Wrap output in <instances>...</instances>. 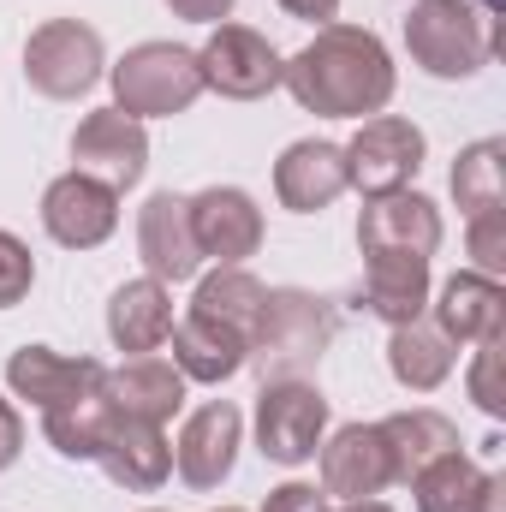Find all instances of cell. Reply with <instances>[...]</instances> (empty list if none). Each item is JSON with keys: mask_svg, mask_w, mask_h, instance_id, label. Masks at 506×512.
Returning <instances> with one entry per match:
<instances>
[{"mask_svg": "<svg viewBox=\"0 0 506 512\" xmlns=\"http://www.w3.org/2000/svg\"><path fill=\"white\" fill-rule=\"evenodd\" d=\"M108 423H114V405H108V393H102V387H90V393L60 399V405H48V411H42V435L54 441V453H60V459H78V465L102 453Z\"/></svg>", "mask_w": 506, "mask_h": 512, "instance_id": "obj_27", "label": "cell"}, {"mask_svg": "<svg viewBox=\"0 0 506 512\" xmlns=\"http://www.w3.org/2000/svg\"><path fill=\"white\" fill-rule=\"evenodd\" d=\"M471 256H477V274H489V280L506 274V209L471 215Z\"/></svg>", "mask_w": 506, "mask_h": 512, "instance_id": "obj_31", "label": "cell"}, {"mask_svg": "<svg viewBox=\"0 0 506 512\" xmlns=\"http://www.w3.org/2000/svg\"><path fill=\"white\" fill-rule=\"evenodd\" d=\"M328 435V399L310 382H262L256 393V447L274 465H310Z\"/></svg>", "mask_w": 506, "mask_h": 512, "instance_id": "obj_6", "label": "cell"}, {"mask_svg": "<svg viewBox=\"0 0 506 512\" xmlns=\"http://www.w3.org/2000/svg\"><path fill=\"white\" fill-rule=\"evenodd\" d=\"M137 256L155 280H191L203 268L197 233H191V197L179 191H155L137 209Z\"/></svg>", "mask_w": 506, "mask_h": 512, "instance_id": "obj_15", "label": "cell"}, {"mask_svg": "<svg viewBox=\"0 0 506 512\" xmlns=\"http://www.w3.org/2000/svg\"><path fill=\"white\" fill-rule=\"evenodd\" d=\"M262 512H328V495H316L310 483H280V489L262 501Z\"/></svg>", "mask_w": 506, "mask_h": 512, "instance_id": "obj_33", "label": "cell"}, {"mask_svg": "<svg viewBox=\"0 0 506 512\" xmlns=\"http://www.w3.org/2000/svg\"><path fill=\"white\" fill-rule=\"evenodd\" d=\"M167 334H173V298H167V280L143 274V280H126V286L108 298V340H114L120 352L143 358V352L167 346Z\"/></svg>", "mask_w": 506, "mask_h": 512, "instance_id": "obj_23", "label": "cell"}, {"mask_svg": "<svg viewBox=\"0 0 506 512\" xmlns=\"http://www.w3.org/2000/svg\"><path fill=\"white\" fill-rule=\"evenodd\" d=\"M262 298H268V286L245 274V268H215L203 286H197V298H191V310L197 316H215V322H227V328H239L245 340H251L256 316H262Z\"/></svg>", "mask_w": 506, "mask_h": 512, "instance_id": "obj_29", "label": "cell"}, {"mask_svg": "<svg viewBox=\"0 0 506 512\" xmlns=\"http://www.w3.org/2000/svg\"><path fill=\"white\" fill-rule=\"evenodd\" d=\"M239 441H245L239 405H227V399L197 405L185 417V429H179V447H173V465H179L185 489H203V495L221 489L233 477V465H239Z\"/></svg>", "mask_w": 506, "mask_h": 512, "instance_id": "obj_12", "label": "cell"}, {"mask_svg": "<svg viewBox=\"0 0 506 512\" xmlns=\"http://www.w3.org/2000/svg\"><path fill=\"white\" fill-rule=\"evenodd\" d=\"M405 48L429 78L459 84L495 60L501 30H495V12H477L471 0H417L405 12Z\"/></svg>", "mask_w": 506, "mask_h": 512, "instance_id": "obj_3", "label": "cell"}, {"mask_svg": "<svg viewBox=\"0 0 506 512\" xmlns=\"http://www.w3.org/2000/svg\"><path fill=\"white\" fill-rule=\"evenodd\" d=\"M340 149H346V173H352V185H358L364 197L405 191V185L417 179V167H423V131L411 126V120H399V114L364 120L358 137L340 143Z\"/></svg>", "mask_w": 506, "mask_h": 512, "instance_id": "obj_9", "label": "cell"}, {"mask_svg": "<svg viewBox=\"0 0 506 512\" xmlns=\"http://www.w3.org/2000/svg\"><path fill=\"white\" fill-rule=\"evenodd\" d=\"M358 251L364 256H429L441 251V209L423 191H387V197H364L358 215Z\"/></svg>", "mask_w": 506, "mask_h": 512, "instance_id": "obj_10", "label": "cell"}, {"mask_svg": "<svg viewBox=\"0 0 506 512\" xmlns=\"http://www.w3.org/2000/svg\"><path fill=\"white\" fill-rule=\"evenodd\" d=\"M340 512H393V507H387V501H376V495H370V501H340Z\"/></svg>", "mask_w": 506, "mask_h": 512, "instance_id": "obj_37", "label": "cell"}, {"mask_svg": "<svg viewBox=\"0 0 506 512\" xmlns=\"http://www.w3.org/2000/svg\"><path fill=\"white\" fill-rule=\"evenodd\" d=\"M167 340H173V370L185 382H203V387H221L227 376H239L245 370V352H251V340L239 328H227L215 316H197V310L179 316Z\"/></svg>", "mask_w": 506, "mask_h": 512, "instance_id": "obj_20", "label": "cell"}, {"mask_svg": "<svg viewBox=\"0 0 506 512\" xmlns=\"http://www.w3.org/2000/svg\"><path fill=\"white\" fill-rule=\"evenodd\" d=\"M191 233H197L203 256H215L221 268H239L262 245V209L239 185H209L191 197Z\"/></svg>", "mask_w": 506, "mask_h": 512, "instance_id": "obj_13", "label": "cell"}, {"mask_svg": "<svg viewBox=\"0 0 506 512\" xmlns=\"http://www.w3.org/2000/svg\"><path fill=\"white\" fill-rule=\"evenodd\" d=\"M102 393H108V405H114L120 417L167 423V417L185 405V376H179L167 358L143 352V358H126L120 370H108V376H102Z\"/></svg>", "mask_w": 506, "mask_h": 512, "instance_id": "obj_22", "label": "cell"}, {"mask_svg": "<svg viewBox=\"0 0 506 512\" xmlns=\"http://www.w3.org/2000/svg\"><path fill=\"white\" fill-rule=\"evenodd\" d=\"M453 358H459V346L435 322H423V316L393 328V340H387V370H393V382L411 387V393H435L453 376Z\"/></svg>", "mask_w": 506, "mask_h": 512, "instance_id": "obj_26", "label": "cell"}, {"mask_svg": "<svg viewBox=\"0 0 506 512\" xmlns=\"http://www.w3.org/2000/svg\"><path fill=\"white\" fill-rule=\"evenodd\" d=\"M429 304V262L423 256H370L364 268V310L381 316L387 328L417 322Z\"/></svg>", "mask_w": 506, "mask_h": 512, "instance_id": "obj_25", "label": "cell"}, {"mask_svg": "<svg viewBox=\"0 0 506 512\" xmlns=\"http://www.w3.org/2000/svg\"><path fill=\"white\" fill-rule=\"evenodd\" d=\"M328 340H334L328 298H316L304 286H274L262 298V316H256V328H251L245 364H256L262 382H304L322 364Z\"/></svg>", "mask_w": 506, "mask_h": 512, "instance_id": "obj_2", "label": "cell"}, {"mask_svg": "<svg viewBox=\"0 0 506 512\" xmlns=\"http://www.w3.org/2000/svg\"><path fill=\"white\" fill-rule=\"evenodd\" d=\"M143 512H161V507H143Z\"/></svg>", "mask_w": 506, "mask_h": 512, "instance_id": "obj_39", "label": "cell"}, {"mask_svg": "<svg viewBox=\"0 0 506 512\" xmlns=\"http://www.w3.org/2000/svg\"><path fill=\"white\" fill-rule=\"evenodd\" d=\"M280 12L286 18H304V24H334L340 0H280Z\"/></svg>", "mask_w": 506, "mask_h": 512, "instance_id": "obj_36", "label": "cell"}, {"mask_svg": "<svg viewBox=\"0 0 506 512\" xmlns=\"http://www.w3.org/2000/svg\"><path fill=\"white\" fill-rule=\"evenodd\" d=\"M102 376H108V370H102L96 358H66V352H54V346H18V352L6 358V387H12L18 399H30L36 411L102 387Z\"/></svg>", "mask_w": 506, "mask_h": 512, "instance_id": "obj_19", "label": "cell"}, {"mask_svg": "<svg viewBox=\"0 0 506 512\" xmlns=\"http://www.w3.org/2000/svg\"><path fill=\"white\" fill-rule=\"evenodd\" d=\"M280 84L304 114L322 120H364L393 102V54L376 30L358 24H322L310 48L280 60Z\"/></svg>", "mask_w": 506, "mask_h": 512, "instance_id": "obj_1", "label": "cell"}, {"mask_svg": "<svg viewBox=\"0 0 506 512\" xmlns=\"http://www.w3.org/2000/svg\"><path fill=\"white\" fill-rule=\"evenodd\" d=\"M316 453H322V495L370 501V495H381L393 483V459H387V441H381L376 423H346Z\"/></svg>", "mask_w": 506, "mask_h": 512, "instance_id": "obj_16", "label": "cell"}, {"mask_svg": "<svg viewBox=\"0 0 506 512\" xmlns=\"http://www.w3.org/2000/svg\"><path fill=\"white\" fill-rule=\"evenodd\" d=\"M72 161H78L72 173H84L108 191H131L149 167V131H143V120H131L120 108H96L72 131Z\"/></svg>", "mask_w": 506, "mask_h": 512, "instance_id": "obj_8", "label": "cell"}, {"mask_svg": "<svg viewBox=\"0 0 506 512\" xmlns=\"http://www.w3.org/2000/svg\"><path fill=\"white\" fill-rule=\"evenodd\" d=\"M453 197L465 215H489L506 203V143L501 137H483L471 149H459L453 161Z\"/></svg>", "mask_w": 506, "mask_h": 512, "instance_id": "obj_28", "label": "cell"}, {"mask_svg": "<svg viewBox=\"0 0 506 512\" xmlns=\"http://www.w3.org/2000/svg\"><path fill=\"white\" fill-rule=\"evenodd\" d=\"M411 495H417V512H501L506 483L453 447L411 477Z\"/></svg>", "mask_w": 506, "mask_h": 512, "instance_id": "obj_18", "label": "cell"}, {"mask_svg": "<svg viewBox=\"0 0 506 512\" xmlns=\"http://www.w3.org/2000/svg\"><path fill=\"white\" fill-rule=\"evenodd\" d=\"M167 6L191 24H227V12H233V0H167Z\"/></svg>", "mask_w": 506, "mask_h": 512, "instance_id": "obj_35", "label": "cell"}, {"mask_svg": "<svg viewBox=\"0 0 506 512\" xmlns=\"http://www.w3.org/2000/svg\"><path fill=\"white\" fill-rule=\"evenodd\" d=\"M18 453H24V417H18V405L0 393V471H6Z\"/></svg>", "mask_w": 506, "mask_h": 512, "instance_id": "obj_34", "label": "cell"}, {"mask_svg": "<svg viewBox=\"0 0 506 512\" xmlns=\"http://www.w3.org/2000/svg\"><path fill=\"white\" fill-rule=\"evenodd\" d=\"M108 78H114V108L131 120H173L203 96L197 48L179 42H137Z\"/></svg>", "mask_w": 506, "mask_h": 512, "instance_id": "obj_4", "label": "cell"}, {"mask_svg": "<svg viewBox=\"0 0 506 512\" xmlns=\"http://www.w3.org/2000/svg\"><path fill=\"white\" fill-rule=\"evenodd\" d=\"M495 370H501V334L477 340V364H471V399H477L489 417H501L506 411V393L495 387Z\"/></svg>", "mask_w": 506, "mask_h": 512, "instance_id": "obj_32", "label": "cell"}, {"mask_svg": "<svg viewBox=\"0 0 506 512\" xmlns=\"http://www.w3.org/2000/svg\"><path fill=\"white\" fill-rule=\"evenodd\" d=\"M346 191H352V173H346V149H340V143L304 137V143H292V149L274 161V197H280L292 215H322V209L340 203Z\"/></svg>", "mask_w": 506, "mask_h": 512, "instance_id": "obj_14", "label": "cell"}, {"mask_svg": "<svg viewBox=\"0 0 506 512\" xmlns=\"http://www.w3.org/2000/svg\"><path fill=\"white\" fill-rule=\"evenodd\" d=\"M42 227L66 251H96L120 227V191H108V185H96L84 173H60L42 191Z\"/></svg>", "mask_w": 506, "mask_h": 512, "instance_id": "obj_11", "label": "cell"}, {"mask_svg": "<svg viewBox=\"0 0 506 512\" xmlns=\"http://www.w3.org/2000/svg\"><path fill=\"white\" fill-rule=\"evenodd\" d=\"M30 286H36V256H30V245L12 239V233H0V310L24 304Z\"/></svg>", "mask_w": 506, "mask_h": 512, "instance_id": "obj_30", "label": "cell"}, {"mask_svg": "<svg viewBox=\"0 0 506 512\" xmlns=\"http://www.w3.org/2000/svg\"><path fill=\"white\" fill-rule=\"evenodd\" d=\"M506 322V292L501 280L477 274V268H459L441 292H435V328L453 340V346H477L489 334H501Z\"/></svg>", "mask_w": 506, "mask_h": 512, "instance_id": "obj_21", "label": "cell"}, {"mask_svg": "<svg viewBox=\"0 0 506 512\" xmlns=\"http://www.w3.org/2000/svg\"><path fill=\"white\" fill-rule=\"evenodd\" d=\"M376 429H381V441H387V459H393V483H411L429 459H441V453L459 447L453 417H441V411H429V405L393 411V417H381Z\"/></svg>", "mask_w": 506, "mask_h": 512, "instance_id": "obj_24", "label": "cell"}, {"mask_svg": "<svg viewBox=\"0 0 506 512\" xmlns=\"http://www.w3.org/2000/svg\"><path fill=\"white\" fill-rule=\"evenodd\" d=\"M108 54H102V36L84 24V18H48L30 30L24 42V84L48 102H78L96 90Z\"/></svg>", "mask_w": 506, "mask_h": 512, "instance_id": "obj_5", "label": "cell"}, {"mask_svg": "<svg viewBox=\"0 0 506 512\" xmlns=\"http://www.w3.org/2000/svg\"><path fill=\"white\" fill-rule=\"evenodd\" d=\"M215 512H245V507H215Z\"/></svg>", "mask_w": 506, "mask_h": 512, "instance_id": "obj_38", "label": "cell"}, {"mask_svg": "<svg viewBox=\"0 0 506 512\" xmlns=\"http://www.w3.org/2000/svg\"><path fill=\"white\" fill-rule=\"evenodd\" d=\"M96 465H102L126 495H155V489L167 483V471H173V441L161 435V423H137V417H120V411H114Z\"/></svg>", "mask_w": 506, "mask_h": 512, "instance_id": "obj_17", "label": "cell"}, {"mask_svg": "<svg viewBox=\"0 0 506 512\" xmlns=\"http://www.w3.org/2000/svg\"><path fill=\"white\" fill-rule=\"evenodd\" d=\"M197 66H203V90L227 102H256L280 84V54L251 24H215L209 42L197 48Z\"/></svg>", "mask_w": 506, "mask_h": 512, "instance_id": "obj_7", "label": "cell"}]
</instances>
